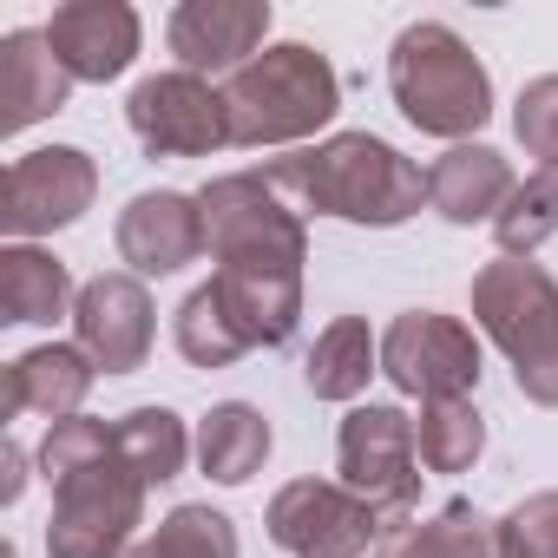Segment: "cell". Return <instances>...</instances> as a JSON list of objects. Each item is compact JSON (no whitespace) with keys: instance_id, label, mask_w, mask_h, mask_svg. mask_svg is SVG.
I'll return each mask as SVG.
<instances>
[{"instance_id":"cell-1","label":"cell","mask_w":558,"mask_h":558,"mask_svg":"<svg viewBox=\"0 0 558 558\" xmlns=\"http://www.w3.org/2000/svg\"><path fill=\"white\" fill-rule=\"evenodd\" d=\"M40 473L53 480L47 558H125L145 519V480L119 453V427L106 421H53L40 440Z\"/></svg>"},{"instance_id":"cell-2","label":"cell","mask_w":558,"mask_h":558,"mask_svg":"<svg viewBox=\"0 0 558 558\" xmlns=\"http://www.w3.org/2000/svg\"><path fill=\"white\" fill-rule=\"evenodd\" d=\"M263 184L296 217H342L368 230H395L427 204V171L375 132H336L310 151L269 158Z\"/></svg>"},{"instance_id":"cell-3","label":"cell","mask_w":558,"mask_h":558,"mask_svg":"<svg viewBox=\"0 0 558 558\" xmlns=\"http://www.w3.org/2000/svg\"><path fill=\"white\" fill-rule=\"evenodd\" d=\"M388 86H395L401 119L414 132H427V138L466 145L493 119V80H486L480 53L453 27H440V21L401 27V40L388 53Z\"/></svg>"},{"instance_id":"cell-4","label":"cell","mask_w":558,"mask_h":558,"mask_svg":"<svg viewBox=\"0 0 558 558\" xmlns=\"http://www.w3.org/2000/svg\"><path fill=\"white\" fill-rule=\"evenodd\" d=\"M223 106H230V145H296L342 112V80L316 47L283 40L263 47L223 86Z\"/></svg>"},{"instance_id":"cell-5","label":"cell","mask_w":558,"mask_h":558,"mask_svg":"<svg viewBox=\"0 0 558 558\" xmlns=\"http://www.w3.org/2000/svg\"><path fill=\"white\" fill-rule=\"evenodd\" d=\"M473 323L506 349L512 381L532 408H558V283L525 263L499 256L473 276Z\"/></svg>"},{"instance_id":"cell-6","label":"cell","mask_w":558,"mask_h":558,"mask_svg":"<svg viewBox=\"0 0 558 558\" xmlns=\"http://www.w3.org/2000/svg\"><path fill=\"white\" fill-rule=\"evenodd\" d=\"M204 210V250L217 263H269V269H303L310 236L303 217L263 184V171H230L197 191Z\"/></svg>"},{"instance_id":"cell-7","label":"cell","mask_w":558,"mask_h":558,"mask_svg":"<svg viewBox=\"0 0 558 558\" xmlns=\"http://www.w3.org/2000/svg\"><path fill=\"white\" fill-rule=\"evenodd\" d=\"M336 466H342V486L355 499H368L381 512V532L408 519L414 493H421V447H414V421L401 408H349L342 421V440H336Z\"/></svg>"},{"instance_id":"cell-8","label":"cell","mask_w":558,"mask_h":558,"mask_svg":"<svg viewBox=\"0 0 558 558\" xmlns=\"http://www.w3.org/2000/svg\"><path fill=\"white\" fill-rule=\"evenodd\" d=\"M269 538L290 558H362L368 545H381V512L342 480H290L269 499Z\"/></svg>"},{"instance_id":"cell-9","label":"cell","mask_w":558,"mask_h":558,"mask_svg":"<svg viewBox=\"0 0 558 558\" xmlns=\"http://www.w3.org/2000/svg\"><path fill=\"white\" fill-rule=\"evenodd\" d=\"M125 119L151 158H204L230 145V106L210 80L197 73H151L132 86Z\"/></svg>"},{"instance_id":"cell-10","label":"cell","mask_w":558,"mask_h":558,"mask_svg":"<svg viewBox=\"0 0 558 558\" xmlns=\"http://www.w3.org/2000/svg\"><path fill=\"white\" fill-rule=\"evenodd\" d=\"M93 191H99V165L80 145H40L14 158L8 178H0V223H8L14 243H27L40 230L80 223L93 210Z\"/></svg>"},{"instance_id":"cell-11","label":"cell","mask_w":558,"mask_h":558,"mask_svg":"<svg viewBox=\"0 0 558 558\" xmlns=\"http://www.w3.org/2000/svg\"><path fill=\"white\" fill-rule=\"evenodd\" d=\"M381 375L401 395L421 401H460L480 381V342L466 323L434 316V310H408L395 316V329L381 336Z\"/></svg>"},{"instance_id":"cell-12","label":"cell","mask_w":558,"mask_h":558,"mask_svg":"<svg viewBox=\"0 0 558 558\" xmlns=\"http://www.w3.org/2000/svg\"><path fill=\"white\" fill-rule=\"evenodd\" d=\"M269 21H276L269 0H184L165 27V40L178 53V73H197V80L230 73L236 80L263 53Z\"/></svg>"},{"instance_id":"cell-13","label":"cell","mask_w":558,"mask_h":558,"mask_svg":"<svg viewBox=\"0 0 558 558\" xmlns=\"http://www.w3.org/2000/svg\"><path fill=\"white\" fill-rule=\"evenodd\" d=\"M73 336L93 368L132 375L151 355V296L138 276H93L73 303Z\"/></svg>"},{"instance_id":"cell-14","label":"cell","mask_w":558,"mask_h":558,"mask_svg":"<svg viewBox=\"0 0 558 558\" xmlns=\"http://www.w3.org/2000/svg\"><path fill=\"white\" fill-rule=\"evenodd\" d=\"M40 34H47L53 60L86 86L119 80L138 53V14L125 0H66V8H53V21Z\"/></svg>"},{"instance_id":"cell-15","label":"cell","mask_w":558,"mask_h":558,"mask_svg":"<svg viewBox=\"0 0 558 558\" xmlns=\"http://www.w3.org/2000/svg\"><path fill=\"white\" fill-rule=\"evenodd\" d=\"M119 256L132 276H171L204 256V210L184 191H138L119 210Z\"/></svg>"},{"instance_id":"cell-16","label":"cell","mask_w":558,"mask_h":558,"mask_svg":"<svg viewBox=\"0 0 558 558\" xmlns=\"http://www.w3.org/2000/svg\"><path fill=\"white\" fill-rule=\"evenodd\" d=\"M93 362L80 342H47V349H27L21 362H8V395H0V414H40L47 427L53 421H73L80 401L93 395Z\"/></svg>"},{"instance_id":"cell-17","label":"cell","mask_w":558,"mask_h":558,"mask_svg":"<svg viewBox=\"0 0 558 558\" xmlns=\"http://www.w3.org/2000/svg\"><path fill=\"white\" fill-rule=\"evenodd\" d=\"M512 191H519V178H512V165L493 145H453L427 171V204L447 223H493Z\"/></svg>"},{"instance_id":"cell-18","label":"cell","mask_w":558,"mask_h":558,"mask_svg":"<svg viewBox=\"0 0 558 558\" xmlns=\"http://www.w3.org/2000/svg\"><path fill=\"white\" fill-rule=\"evenodd\" d=\"M66 93H73V73L53 60L47 34L0 40V132H27L34 119H53Z\"/></svg>"},{"instance_id":"cell-19","label":"cell","mask_w":558,"mask_h":558,"mask_svg":"<svg viewBox=\"0 0 558 558\" xmlns=\"http://www.w3.org/2000/svg\"><path fill=\"white\" fill-rule=\"evenodd\" d=\"M381 558H506V551H499V519H486L473 499H447L434 519L388 525Z\"/></svg>"},{"instance_id":"cell-20","label":"cell","mask_w":558,"mask_h":558,"mask_svg":"<svg viewBox=\"0 0 558 558\" xmlns=\"http://www.w3.org/2000/svg\"><path fill=\"white\" fill-rule=\"evenodd\" d=\"M66 303H80V296L53 250H34V243L0 250V323H53V316H66Z\"/></svg>"},{"instance_id":"cell-21","label":"cell","mask_w":558,"mask_h":558,"mask_svg":"<svg viewBox=\"0 0 558 558\" xmlns=\"http://www.w3.org/2000/svg\"><path fill=\"white\" fill-rule=\"evenodd\" d=\"M269 460V421L250 401H223L197 421V466L217 486H243L250 473H263Z\"/></svg>"},{"instance_id":"cell-22","label":"cell","mask_w":558,"mask_h":558,"mask_svg":"<svg viewBox=\"0 0 558 558\" xmlns=\"http://www.w3.org/2000/svg\"><path fill=\"white\" fill-rule=\"evenodd\" d=\"M303 375H310V395H316V401H355V395L368 388V375H381V342H375V329H368L362 316H336V323L316 336Z\"/></svg>"},{"instance_id":"cell-23","label":"cell","mask_w":558,"mask_h":558,"mask_svg":"<svg viewBox=\"0 0 558 558\" xmlns=\"http://www.w3.org/2000/svg\"><path fill=\"white\" fill-rule=\"evenodd\" d=\"M414 447H421L427 473H466L480 460V447H486V421H480V408L466 395L460 401H421Z\"/></svg>"},{"instance_id":"cell-24","label":"cell","mask_w":558,"mask_h":558,"mask_svg":"<svg viewBox=\"0 0 558 558\" xmlns=\"http://www.w3.org/2000/svg\"><path fill=\"white\" fill-rule=\"evenodd\" d=\"M119 453L132 460V473H138L145 486H165V480L184 473L191 434H184V421H178L171 408H132V414L119 421Z\"/></svg>"},{"instance_id":"cell-25","label":"cell","mask_w":558,"mask_h":558,"mask_svg":"<svg viewBox=\"0 0 558 558\" xmlns=\"http://www.w3.org/2000/svg\"><path fill=\"white\" fill-rule=\"evenodd\" d=\"M551 230H558V171L538 165L532 178H519V191H512L506 210L493 217V236H499L506 256H532Z\"/></svg>"},{"instance_id":"cell-26","label":"cell","mask_w":558,"mask_h":558,"mask_svg":"<svg viewBox=\"0 0 558 558\" xmlns=\"http://www.w3.org/2000/svg\"><path fill=\"white\" fill-rule=\"evenodd\" d=\"M125 558H236V525L217 506H178L145 545H132Z\"/></svg>"},{"instance_id":"cell-27","label":"cell","mask_w":558,"mask_h":558,"mask_svg":"<svg viewBox=\"0 0 558 558\" xmlns=\"http://www.w3.org/2000/svg\"><path fill=\"white\" fill-rule=\"evenodd\" d=\"M178 355H184L191 368H230L236 355H250V349L230 336V323H223V310H217L210 283H204V290H191V296H184V310H178Z\"/></svg>"},{"instance_id":"cell-28","label":"cell","mask_w":558,"mask_h":558,"mask_svg":"<svg viewBox=\"0 0 558 558\" xmlns=\"http://www.w3.org/2000/svg\"><path fill=\"white\" fill-rule=\"evenodd\" d=\"M499 551L506 558H558V493H532L499 519Z\"/></svg>"},{"instance_id":"cell-29","label":"cell","mask_w":558,"mask_h":558,"mask_svg":"<svg viewBox=\"0 0 558 558\" xmlns=\"http://www.w3.org/2000/svg\"><path fill=\"white\" fill-rule=\"evenodd\" d=\"M512 132H519V145H525L532 158H545V165L558 171V73H545V80H532V86L519 93Z\"/></svg>"},{"instance_id":"cell-30","label":"cell","mask_w":558,"mask_h":558,"mask_svg":"<svg viewBox=\"0 0 558 558\" xmlns=\"http://www.w3.org/2000/svg\"><path fill=\"white\" fill-rule=\"evenodd\" d=\"M21 493H27V453H21V447L8 440V486H0V499H8V506H14Z\"/></svg>"}]
</instances>
